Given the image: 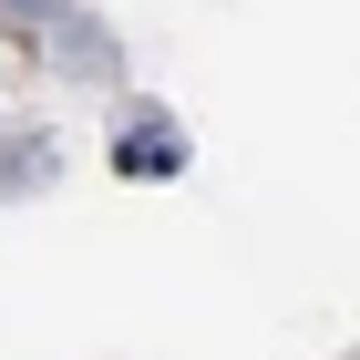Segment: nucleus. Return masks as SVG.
Instances as JSON below:
<instances>
[{
	"label": "nucleus",
	"mask_w": 360,
	"mask_h": 360,
	"mask_svg": "<svg viewBox=\"0 0 360 360\" xmlns=\"http://www.w3.org/2000/svg\"><path fill=\"white\" fill-rule=\"evenodd\" d=\"M113 175H134V186L186 175V124H175L165 103H124L113 113Z\"/></svg>",
	"instance_id": "obj_1"
},
{
	"label": "nucleus",
	"mask_w": 360,
	"mask_h": 360,
	"mask_svg": "<svg viewBox=\"0 0 360 360\" xmlns=\"http://www.w3.org/2000/svg\"><path fill=\"white\" fill-rule=\"evenodd\" d=\"M41 41H52V72H62V83H124V52H113V31L93 21V11H62Z\"/></svg>",
	"instance_id": "obj_2"
},
{
	"label": "nucleus",
	"mask_w": 360,
	"mask_h": 360,
	"mask_svg": "<svg viewBox=\"0 0 360 360\" xmlns=\"http://www.w3.org/2000/svg\"><path fill=\"white\" fill-rule=\"evenodd\" d=\"M52 175H62V144L52 134H11L0 144V195H41Z\"/></svg>",
	"instance_id": "obj_3"
},
{
	"label": "nucleus",
	"mask_w": 360,
	"mask_h": 360,
	"mask_svg": "<svg viewBox=\"0 0 360 360\" xmlns=\"http://www.w3.org/2000/svg\"><path fill=\"white\" fill-rule=\"evenodd\" d=\"M62 11H72V0H0V21H31V31H52Z\"/></svg>",
	"instance_id": "obj_4"
}]
</instances>
